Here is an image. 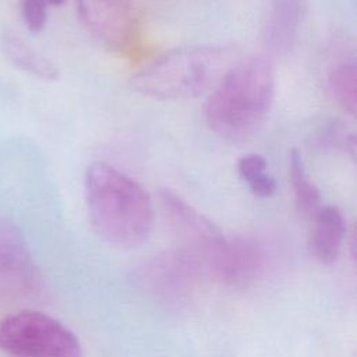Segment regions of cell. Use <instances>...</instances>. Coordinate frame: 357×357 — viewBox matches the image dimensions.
<instances>
[{
	"mask_svg": "<svg viewBox=\"0 0 357 357\" xmlns=\"http://www.w3.org/2000/svg\"><path fill=\"white\" fill-rule=\"evenodd\" d=\"M328 88L335 102L350 116L357 110V67L354 60H344L332 67Z\"/></svg>",
	"mask_w": 357,
	"mask_h": 357,
	"instance_id": "4fadbf2b",
	"label": "cell"
},
{
	"mask_svg": "<svg viewBox=\"0 0 357 357\" xmlns=\"http://www.w3.org/2000/svg\"><path fill=\"white\" fill-rule=\"evenodd\" d=\"M0 49L8 63L17 70L43 81H57L60 77L59 67L50 59L39 53L14 32L7 31L1 35Z\"/></svg>",
	"mask_w": 357,
	"mask_h": 357,
	"instance_id": "8fae6325",
	"label": "cell"
},
{
	"mask_svg": "<svg viewBox=\"0 0 357 357\" xmlns=\"http://www.w3.org/2000/svg\"><path fill=\"white\" fill-rule=\"evenodd\" d=\"M347 227L343 213L333 205L321 206L312 216L308 250L321 264H333L342 250Z\"/></svg>",
	"mask_w": 357,
	"mask_h": 357,
	"instance_id": "30bf717a",
	"label": "cell"
},
{
	"mask_svg": "<svg viewBox=\"0 0 357 357\" xmlns=\"http://www.w3.org/2000/svg\"><path fill=\"white\" fill-rule=\"evenodd\" d=\"M0 350L14 357H82L75 333L59 319L32 310L0 321Z\"/></svg>",
	"mask_w": 357,
	"mask_h": 357,
	"instance_id": "277c9868",
	"label": "cell"
},
{
	"mask_svg": "<svg viewBox=\"0 0 357 357\" xmlns=\"http://www.w3.org/2000/svg\"><path fill=\"white\" fill-rule=\"evenodd\" d=\"M84 198L93 230L109 244L137 247L153 225V206L146 190L119 169L93 162L84 173Z\"/></svg>",
	"mask_w": 357,
	"mask_h": 357,
	"instance_id": "6da1fadb",
	"label": "cell"
},
{
	"mask_svg": "<svg viewBox=\"0 0 357 357\" xmlns=\"http://www.w3.org/2000/svg\"><path fill=\"white\" fill-rule=\"evenodd\" d=\"M304 0H272L262 25V42L273 56L287 54L296 45L304 17Z\"/></svg>",
	"mask_w": 357,
	"mask_h": 357,
	"instance_id": "52a82bcc",
	"label": "cell"
},
{
	"mask_svg": "<svg viewBox=\"0 0 357 357\" xmlns=\"http://www.w3.org/2000/svg\"><path fill=\"white\" fill-rule=\"evenodd\" d=\"M237 61L231 47L191 45L165 52L130 79V88L158 100H184L211 92Z\"/></svg>",
	"mask_w": 357,
	"mask_h": 357,
	"instance_id": "3957f363",
	"label": "cell"
},
{
	"mask_svg": "<svg viewBox=\"0 0 357 357\" xmlns=\"http://www.w3.org/2000/svg\"><path fill=\"white\" fill-rule=\"evenodd\" d=\"M47 8L49 6L43 0H21L22 18L31 32L38 33L46 26Z\"/></svg>",
	"mask_w": 357,
	"mask_h": 357,
	"instance_id": "2e32d148",
	"label": "cell"
},
{
	"mask_svg": "<svg viewBox=\"0 0 357 357\" xmlns=\"http://www.w3.org/2000/svg\"><path fill=\"white\" fill-rule=\"evenodd\" d=\"M88 33L113 52H124L138 36L139 13L132 0H75Z\"/></svg>",
	"mask_w": 357,
	"mask_h": 357,
	"instance_id": "8992f818",
	"label": "cell"
},
{
	"mask_svg": "<svg viewBox=\"0 0 357 357\" xmlns=\"http://www.w3.org/2000/svg\"><path fill=\"white\" fill-rule=\"evenodd\" d=\"M159 201L165 219L183 245L180 252L194 264L205 262L212 268L227 237L212 220L174 191L162 188Z\"/></svg>",
	"mask_w": 357,
	"mask_h": 357,
	"instance_id": "5b68a950",
	"label": "cell"
},
{
	"mask_svg": "<svg viewBox=\"0 0 357 357\" xmlns=\"http://www.w3.org/2000/svg\"><path fill=\"white\" fill-rule=\"evenodd\" d=\"M47 6H61L66 3V0H43Z\"/></svg>",
	"mask_w": 357,
	"mask_h": 357,
	"instance_id": "e0dca14e",
	"label": "cell"
},
{
	"mask_svg": "<svg viewBox=\"0 0 357 357\" xmlns=\"http://www.w3.org/2000/svg\"><path fill=\"white\" fill-rule=\"evenodd\" d=\"M0 273L25 289L36 280V269L24 236L8 218H0Z\"/></svg>",
	"mask_w": 357,
	"mask_h": 357,
	"instance_id": "9c48e42d",
	"label": "cell"
},
{
	"mask_svg": "<svg viewBox=\"0 0 357 357\" xmlns=\"http://www.w3.org/2000/svg\"><path fill=\"white\" fill-rule=\"evenodd\" d=\"M314 146L319 149H343L351 155L354 159L356 156V137L351 132H346L343 127L337 123H331L322 127L314 135Z\"/></svg>",
	"mask_w": 357,
	"mask_h": 357,
	"instance_id": "9a60e30c",
	"label": "cell"
},
{
	"mask_svg": "<svg viewBox=\"0 0 357 357\" xmlns=\"http://www.w3.org/2000/svg\"><path fill=\"white\" fill-rule=\"evenodd\" d=\"M261 268L262 255L255 243L247 238H227L211 269L226 284L244 286L258 276Z\"/></svg>",
	"mask_w": 357,
	"mask_h": 357,
	"instance_id": "ba28073f",
	"label": "cell"
},
{
	"mask_svg": "<svg viewBox=\"0 0 357 357\" xmlns=\"http://www.w3.org/2000/svg\"><path fill=\"white\" fill-rule=\"evenodd\" d=\"M289 174L298 212L304 216L312 218L321 208V192L310 178L303 155L298 149H291L289 155Z\"/></svg>",
	"mask_w": 357,
	"mask_h": 357,
	"instance_id": "7c38bea8",
	"label": "cell"
},
{
	"mask_svg": "<svg viewBox=\"0 0 357 357\" xmlns=\"http://www.w3.org/2000/svg\"><path fill=\"white\" fill-rule=\"evenodd\" d=\"M237 172L250 191L261 198L272 197L276 192V180L268 169L266 159L259 153H247L237 162Z\"/></svg>",
	"mask_w": 357,
	"mask_h": 357,
	"instance_id": "5bb4252c",
	"label": "cell"
},
{
	"mask_svg": "<svg viewBox=\"0 0 357 357\" xmlns=\"http://www.w3.org/2000/svg\"><path fill=\"white\" fill-rule=\"evenodd\" d=\"M276 89L275 68L265 56L236 61L205 102L208 127L220 138L241 141L265 121Z\"/></svg>",
	"mask_w": 357,
	"mask_h": 357,
	"instance_id": "7a4b0ae2",
	"label": "cell"
}]
</instances>
